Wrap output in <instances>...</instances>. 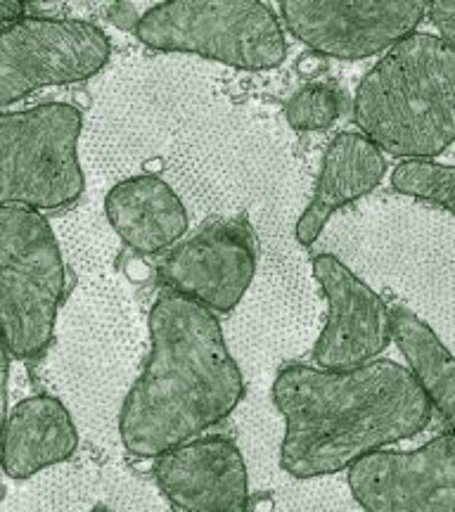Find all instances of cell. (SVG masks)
<instances>
[{
	"mask_svg": "<svg viewBox=\"0 0 455 512\" xmlns=\"http://www.w3.org/2000/svg\"><path fill=\"white\" fill-rule=\"evenodd\" d=\"M107 17H110V22L114 24V27H119L121 31H138L140 22H143V17H138L136 5L126 3V0L110 5Z\"/></svg>",
	"mask_w": 455,
	"mask_h": 512,
	"instance_id": "ffe728a7",
	"label": "cell"
},
{
	"mask_svg": "<svg viewBox=\"0 0 455 512\" xmlns=\"http://www.w3.org/2000/svg\"><path fill=\"white\" fill-rule=\"evenodd\" d=\"M354 119L392 157L427 162L455 143V50L410 34L387 50L356 91Z\"/></svg>",
	"mask_w": 455,
	"mask_h": 512,
	"instance_id": "3957f363",
	"label": "cell"
},
{
	"mask_svg": "<svg viewBox=\"0 0 455 512\" xmlns=\"http://www.w3.org/2000/svg\"><path fill=\"white\" fill-rule=\"evenodd\" d=\"M138 41L162 53L266 72L285 62L287 41L275 12L261 0H169L143 15Z\"/></svg>",
	"mask_w": 455,
	"mask_h": 512,
	"instance_id": "5b68a950",
	"label": "cell"
},
{
	"mask_svg": "<svg viewBox=\"0 0 455 512\" xmlns=\"http://www.w3.org/2000/svg\"><path fill=\"white\" fill-rule=\"evenodd\" d=\"M81 128V110L64 102L0 114V202L46 211L79 200Z\"/></svg>",
	"mask_w": 455,
	"mask_h": 512,
	"instance_id": "8992f818",
	"label": "cell"
},
{
	"mask_svg": "<svg viewBox=\"0 0 455 512\" xmlns=\"http://www.w3.org/2000/svg\"><path fill=\"white\" fill-rule=\"evenodd\" d=\"M105 214L114 233L133 252L159 254L188 230V209L176 190L159 176L119 181L105 197Z\"/></svg>",
	"mask_w": 455,
	"mask_h": 512,
	"instance_id": "5bb4252c",
	"label": "cell"
},
{
	"mask_svg": "<svg viewBox=\"0 0 455 512\" xmlns=\"http://www.w3.org/2000/svg\"><path fill=\"white\" fill-rule=\"evenodd\" d=\"M392 335L432 406L455 427V356L425 320L403 306L392 311Z\"/></svg>",
	"mask_w": 455,
	"mask_h": 512,
	"instance_id": "2e32d148",
	"label": "cell"
},
{
	"mask_svg": "<svg viewBox=\"0 0 455 512\" xmlns=\"http://www.w3.org/2000/svg\"><path fill=\"white\" fill-rule=\"evenodd\" d=\"M311 268L330 304L328 323L313 344L318 368L354 370L375 361L394 337L392 311L337 256L318 254Z\"/></svg>",
	"mask_w": 455,
	"mask_h": 512,
	"instance_id": "8fae6325",
	"label": "cell"
},
{
	"mask_svg": "<svg viewBox=\"0 0 455 512\" xmlns=\"http://www.w3.org/2000/svg\"><path fill=\"white\" fill-rule=\"evenodd\" d=\"M392 185L401 195L437 204L455 216V166L437 162H403L394 169Z\"/></svg>",
	"mask_w": 455,
	"mask_h": 512,
	"instance_id": "e0dca14e",
	"label": "cell"
},
{
	"mask_svg": "<svg viewBox=\"0 0 455 512\" xmlns=\"http://www.w3.org/2000/svg\"><path fill=\"white\" fill-rule=\"evenodd\" d=\"M271 396L285 418L280 467L297 479L335 475L377 448L418 437L434 411L413 373L384 358L354 370L287 363Z\"/></svg>",
	"mask_w": 455,
	"mask_h": 512,
	"instance_id": "6da1fadb",
	"label": "cell"
},
{
	"mask_svg": "<svg viewBox=\"0 0 455 512\" xmlns=\"http://www.w3.org/2000/svg\"><path fill=\"white\" fill-rule=\"evenodd\" d=\"M67 273L60 245L41 211L0 207V316L5 349L34 361L50 347Z\"/></svg>",
	"mask_w": 455,
	"mask_h": 512,
	"instance_id": "277c9868",
	"label": "cell"
},
{
	"mask_svg": "<svg viewBox=\"0 0 455 512\" xmlns=\"http://www.w3.org/2000/svg\"><path fill=\"white\" fill-rule=\"evenodd\" d=\"M110 55V38L91 22L19 19L3 27L0 38V105L8 107L38 88L91 79Z\"/></svg>",
	"mask_w": 455,
	"mask_h": 512,
	"instance_id": "52a82bcc",
	"label": "cell"
},
{
	"mask_svg": "<svg viewBox=\"0 0 455 512\" xmlns=\"http://www.w3.org/2000/svg\"><path fill=\"white\" fill-rule=\"evenodd\" d=\"M349 489L368 512H455V432L420 451H377L349 467Z\"/></svg>",
	"mask_w": 455,
	"mask_h": 512,
	"instance_id": "9c48e42d",
	"label": "cell"
},
{
	"mask_svg": "<svg viewBox=\"0 0 455 512\" xmlns=\"http://www.w3.org/2000/svg\"><path fill=\"white\" fill-rule=\"evenodd\" d=\"M152 475L173 510L245 512L249 472L240 448L226 437H207L169 448L155 458Z\"/></svg>",
	"mask_w": 455,
	"mask_h": 512,
	"instance_id": "7c38bea8",
	"label": "cell"
},
{
	"mask_svg": "<svg viewBox=\"0 0 455 512\" xmlns=\"http://www.w3.org/2000/svg\"><path fill=\"white\" fill-rule=\"evenodd\" d=\"M342 114V95L328 83H313L287 100L285 119L297 131H323Z\"/></svg>",
	"mask_w": 455,
	"mask_h": 512,
	"instance_id": "ac0fdd59",
	"label": "cell"
},
{
	"mask_svg": "<svg viewBox=\"0 0 455 512\" xmlns=\"http://www.w3.org/2000/svg\"><path fill=\"white\" fill-rule=\"evenodd\" d=\"M79 448V432L60 399L29 396L5 415L3 470L12 479H29L46 467L69 460Z\"/></svg>",
	"mask_w": 455,
	"mask_h": 512,
	"instance_id": "9a60e30c",
	"label": "cell"
},
{
	"mask_svg": "<svg viewBox=\"0 0 455 512\" xmlns=\"http://www.w3.org/2000/svg\"><path fill=\"white\" fill-rule=\"evenodd\" d=\"M427 15L439 29L441 41L455 50V0H432Z\"/></svg>",
	"mask_w": 455,
	"mask_h": 512,
	"instance_id": "d6986e66",
	"label": "cell"
},
{
	"mask_svg": "<svg viewBox=\"0 0 455 512\" xmlns=\"http://www.w3.org/2000/svg\"><path fill=\"white\" fill-rule=\"evenodd\" d=\"M427 0H283L285 27L304 46L337 60H365L415 34Z\"/></svg>",
	"mask_w": 455,
	"mask_h": 512,
	"instance_id": "ba28073f",
	"label": "cell"
},
{
	"mask_svg": "<svg viewBox=\"0 0 455 512\" xmlns=\"http://www.w3.org/2000/svg\"><path fill=\"white\" fill-rule=\"evenodd\" d=\"M24 15H27V3H19V0H5V3H0V19H3V27L19 22V19H24Z\"/></svg>",
	"mask_w": 455,
	"mask_h": 512,
	"instance_id": "44dd1931",
	"label": "cell"
},
{
	"mask_svg": "<svg viewBox=\"0 0 455 512\" xmlns=\"http://www.w3.org/2000/svg\"><path fill=\"white\" fill-rule=\"evenodd\" d=\"M384 171H387V162L373 140L354 131L337 133L323 157V169H320L309 207L294 228L299 245L311 247L323 233L330 216L373 192L380 185Z\"/></svg>",
	"mask_w": 455,
	"mask_h": 512,
	"instance_id": "4fadbf2b",
	"label": "cell"
},
{
	"mask_svg": "<svg viewBox=\"0 0 455 512\" xmlns=\"http://www.w3.org/2000/svg\"><path fill=\"white\" fill-rule=\"evenodd\" d=\"M254 273L256 242L242 216L207 223L159 264V278L169 290L216 313H230L242 302Z\"/></svg>",
	"mask_w": 455,
	"mask_h": 512,
	"instance_id": "30bf717a",
	"label": "cell"
},
{
	"mask_svg": "<svg viewBox=\"0 0 455 512\" xmlns=\"http://www.w3.org/2000/svg\"><path fill=\"white\" fill-rule=\"evenodd\" d=\"M147 323L152 349L121 406L119 434L128 453L157 458L226 420L247 389L204 304L164 290Z\"/></svg>",
	"mask_w": 455,
	"mask_h": 512,
	"instance_id": "7a4b0ae2",
	"label": "cell"
}]
</instances>
